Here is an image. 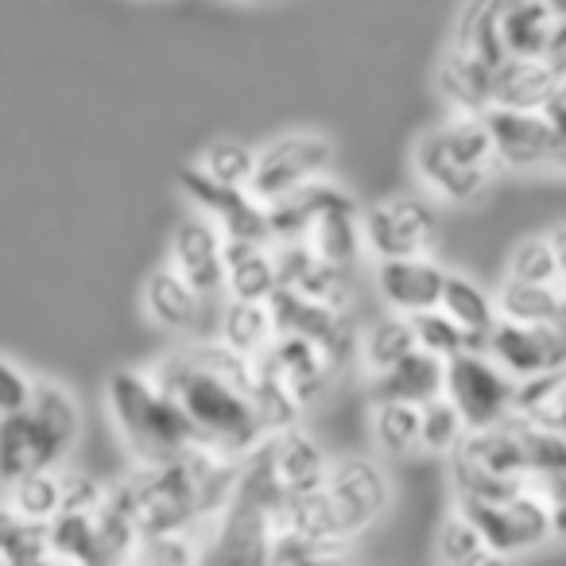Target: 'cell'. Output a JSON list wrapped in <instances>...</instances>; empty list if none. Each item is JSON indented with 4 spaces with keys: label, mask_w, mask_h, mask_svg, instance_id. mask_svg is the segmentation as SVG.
I'll return each instance as SVG.
<instances>
[{
    "label": "cell",
    "mask_w": 566,
    "mask_h": 566,
    "mask_svg": "<svg viewBox=\"0 0 566 566\" xmlns=\"http://www.w3.org/2000/svg\"><path fill=\"white\" fill-rule=\"evenodd\" d=\"M244 454H226L206 442L164 462H140L133 478L109 485L120 509L133 516L140 539L171 532L210 535L241 478Z\"/></svg>",
    "instance_id": "cell-1"
},
{
    "label": "cell",
    "mask_w": 566,
    "mask_h": 566,
    "mask_svg": "<svg viewBox=\"0 0 566 566\" xmlns=\"http://www.w3.org/2000/svg\"><path fill=\"white\" fill-rule=\"evenodd\" d=\"M156 380L175 396L198 439L226 454H249L268 439L252 396V357L233 346H190L156 365Z\"/></svg>",
    "instance_id": "cell-2"
},
{
    "label": "cell",
    "mask_w": 566,
    "mask_h": 566,
    "mask_svg": "<svg viewBox=\"0 0 566 566\" xmlns=\"http://www.w3.org/2000/svg\"><path fill=\"white\" fill-rule=\"evenodd\" d=\"M82 416L74 396L59 380L35 377L32 400L0 416V489L40 470H59L74 450Z\"/></svg>",
    "instance_id": "cell-3"
},
{
    "label": "cell",
    "mask_w": 566,
    "mask_h": 566,
    "mask_svg": "<svg viewBox=\"0 0 566 566\" xmlns=\"http://www.w3.org/2000/svg\"><path fill=\"white\" fill-rule=\"evenodd\" d=\"M454 493L458 509L478 524L496 558L524 555V551L555 539V520H551L547 496L539 493L535 478L465 473V478H454Z\"/></svg>",
    "instance_id": "cell-4"
},
{
    "label": "cell",
    "mask_w": 566,
    "mask_h": 566,
    "mask_svg": "<svg viewBox=\"0 0 566 566\" xmlns=\"http://www.w3.org/2000/svg\"><path fill=\"white\" fill-rule=\"evenodd\" d=\"M105 400H109V416L136 462H164V458H175L202 442L187 411L156 380V373H113L105 385Z\"/></svg>",
    "instance_id": "cell-5"
},
{
    "label": "cell",
    "mask_w": 566,
    "mask_h": 566,
    "mask_svg": "<svg viewBox=\"0 0 566 566\" xmlns=\"http://www.w3.org/2000/svg\"><path fill=\"white\" fill-rule=\"evenodd\" d=\"M520 380L489 349H465L447 361V396L465 416V427L501 423L516 411Z\"/></svg>",
    "instance_id": "cell-6"
},
{
    "label": "cell",
    "mask_w": 566,
    "mask_h": 566,
    "mask_svg": "<svg viewBox=\"0 0 566 566\" xmlns=\"http://www.w3.org/2000/svg\"><path fill=\"white\" fill-rule=\"evenodd\" d=\"M334 164V144L323 133H287L256 151V171L249 190L260 202H280L283 195L300 190L303 182L323 179Z\"/></svg>",
    "instance_id": "cell-7"
},
{
    "label": "cell",
    "mask_w": 566,
    "mask_h": 566,
    "mask_svg": "<svg viewBox=\"0 0 566 566\" xmlns=\"http://www.w3.org/2000/svg\"><path fill=\"white\" fill-rule=\"evenodd\" d=\"M323 493L331 501L334 527H338L342 539H357L365 527L385 516L388 501H392V485H388L385 470L369 458L334 462L323 481Z\"/></svg>",
    "instance_id": "cell-8"
},
{
    "label": "cell",
    "mask_w": 566,
    "mask_h": 566,
    "mask_svg": "<svg viewBox=\"0 0 566 566\" xmlns=\"http://www.w3.org/2000/svg\"><path fill=\"white\" fill-rule=\"evenodd\" d=\"M485 349L516 380L563 373L566 369V311L558 318H551V323H516V318H496Z\"/></svg>",
    "instance_id": "cell-9"
},
{
    "label": "cell",
    "mask_w": 566,
    "mask_h": 566,
    "mask_svg": "<svg viewBox=\"0 0 566 566\" xmlns=\"http://www.w3.org/2000/svg\"><path fill=\"white\" fill-rule=\"evenodd\" d=\"M434 210L419 195H396L369 206L361 213L365 249L377 260L392 256H423L434 241Z\"/></svg>",
    "instance_id": "cell-10"
},
{
    "label": "cell",
    "mask_w": 566,
    "mask_h": 566,
    "mask_svg": "<svg viewBox=\"0 0 566 566\" xmlns=\"http://www.w3.org/2000/svg\"><path fill=\"white\" fill-rule=\"evenodd\" d=\"M179 187L206 218H213L226 237H252V241H272V226H268V202H260L249 187H233V182H218L206 175L198 164H190L179 175Z\"/></svg>",
    "instance_id": "cell-11"
},
{
    "label": "cell",
    "mask_w": 566,
    "mask_h": 566,
    "mask_svg": "<svg viewBox=\"0 0 566 566\" xmlns=\"http://www.w3.org/2000/svg\"><path fill=\"white\" fill-rule=\"evenodd\" d=\"M268 307H272V318H275V334H303V338L318 342V346L338 361V369L349 357V349H361L354 338L349 318L342 315V307L307 300V295L292 292V287H275Z\"/></svg>",
    "instance_id": "cell-12"
},
{
    "label": "cell",
    "mask_w": 566,
    "mask_h": 566,
    "mask_svg": "<svg viewBox=\"0 0 566 566\" xmlns=\"http://www.w3.org/2000/svg\"><path fill=\"white\" fill-rule=\"evenodd\" d=\"M489 133L501 167H555V128L543 109L520 105H489Z\"/></svg>",
    "instance_id": "cell-13"
},
{
    "label": "cell",
    "mask_w": 566,
    "mask_h": 566,
    "mask_svg": "<svg viewBox=\"0 0 566 566\" xmlns=\"http://www.w3.org/2000/svg\"><path fill=\"white\" fill-rule=\"evenodd\" d=\"M275 264H280V287L307 295V300L331 303L346 311L349 303V275L342 264L326 260L311 241H275Z\"/></svg>",
    "instance_id": "cell-14"
},
{
    "label": "cell",
    "mask_w": 566,
    "mask_h": 566,
    "mask_svg": "<svg viewBox=\"0 0 566 566\" xmlns=\"http://www.w3.org/2000/svg\"><path fill=\"white\" fill-rule=\"evenodd\" d=\"M377 292L396 315H419L442 303V287H447V268L434 264L431 256H392L377 260Z\"/></svg>",
    "instance_id": "cell-15"
},
{
    "label": "cell",
    "mask_w": 566,
    "mask_h": 566,
    "mask_svg": "<svg viewBox=\"0 0 566 566\" xmlns=\"http://www.w3.org/2000/svg\"><path fill=\"white\" fill-rule=\"evenodd\" d=\"M171 264L202 295L226 292V233H221L218 221L206 218V213L179 221L171 237Z\"/></svg>",
    "instance_id": "cell-16"
},
{
    "label": "cell",
    "mask_w": 566,
    "mask_h": 566,
    "mask_svg": "<svg viewBox=\"0 0 566 566\" xmlns=\"http://www.w3.org/2000/svg\"><path fill=\"white\" fill-rule=\"evenodd\" d=\"M268 357L283 373V380L292 385V392L300 396L303 408L323 400L334 385V373H338V361L318 342L303 338V334H275L272 346H268Z\"/></svg>",
    "instance_id": "cell-17"
},
{
    "label": "cell",
    "mask_w": 566,
    "mask_h": 566,
    "mask_svg": "<svg viewBox=\"0 0 566 566\" xmlns=\"http://www.w3.org/2000/svg\"><path fill=\"white\" fill-rule=\"evenodd\" d=\"M346 206H357V198L349 195L346 187H334V182H326V179L303 182L300 190H292V195H283L280 202L268 206L272 241H300V237H307L326 213L346 210Z\"/></svg>",
    "instance_id": "cell-18"
},
{
    "label": "cell",
    "mask_w": 566,
    "mask_h": 566,
    "mask_svg": "<svg viewBox=\"0 0 566 566\" xmlns=\"http://www.w3.org/2000/svg\"><path fill=\"white\" fill-rule=\"evenodd\" d=\"M280 287V264H275V241H252V237H226V292L233 300L268 303Z\"/></svg>",
    "instance_id": "cell-19"
},
{
    "label": "cell",
    "mask_w": 566,
    "mask_h": 566,
    "mask_svg": "<svg viewBox=\"0 0 566 566\" xmlns=\"http://www.w3.org/2000/svg\"><path fill=\"white\" fill-rule=\"evenodd\" d=\"M377 400H408V403H427L434 396L447 392V361L434 357L431 349H411L408 357H400L396 365L377 373L373 380Z\"/></svg>",
    "instance_id": "cell-20"
},
{
    "label": "cell",
    "mask_w": 566,
    "mask_h": 566,
    "mask_svg": "<svg viewBox=\"0 0 566 566\" xmlns=\"http://www.w3.org/2000/svg\"><path fill=\"white\" fill-rule=\"evenodd\" d=\"M268 447H272L275 478H280V485L287 496L311 493V489L323 485L326 473H331V462H326L323 447H318L311 434H303L300 427L280 431V434H268Z\"/></svg>",
    "instance_id": "cell-21"
},
{
    "label": "cell",
    "mask_w": 566,
    "mask_h": 566,
    "mask_svg": "<svg viewBox=\"0 0 566 566\" xmlns=\"http://www.w3.org/2000/svg\"><path fill=\"white\" fill-rule=\"evenodd\" d=\"M202 300L206 295L175 264L156 268L144 283V307L167 331H190L202 315Z\"/></svg>",
    "instance_id": "cell-22"
},
{
    "label": "cell",
    "mask_w": 566,
    "mask_h": 566,
    "mask_svg": "<svg viewBox=\"0 0 566 566\" xmlns=\"http://www.w3.org/2000/svg\"><path fill=\"white\" fill-rule=\"evenodd\" d=\"M558 17L543 0H504L501 43L509 59H547Z\"/></svg>",
    "instance_id": "cell-23"
},
{
    "label": "cell",
    "mask_w": 566,
    "mask_h": 566,
    "mask_svg": "<svg viewBox=\"0 0 566 566\" xmlns=\"http://www.w3.org/2000/svg\"><path fill=\"white\" fill-rule=\"evenodd\" d=\"M416 175L419 182H423L431 195L447 198V202H473V198L481 195V190L489 187V175L481 171H470V167L454 164V159L447 156V151L434 144L431 133L419 136L416 144Z\"/></svg>",
    "instance_id": "cell-24"
},
{
    "label": "cell",
    "mask_w": 566,
    "mask_h": 566,
    "mask_svg": "<svg viewBox=\"0 0 566 566\" xmlns=\"http://www.w3.org/2000/svg\"><path fill=\"white\" fill-rule=\"evenodd\" d=\"M493 74L496 66H489L485 59L470 55L462 48H450L439 63V94L454 109L485 113L493 105Z\"/></svg>",
    "instance_id": "cell-25"
},
{
    "label": "cell",
    "mask_w": 566,
    "mask_h": 566,
    "mask_svg": "<svg viewBox=\"0 0 566 566\" xmlns=\"http://www.w3.org/2000/svg\"><path fill=\"white\" fill-rule=\"evenodd\" d=\"M558 86V71L547 59H509L493 74V105H520V109H543Z\"/></svg>",
    "instance_id": "cell-26"
},
{
    "label": "cell",
    "mask_w": 566,
    "mask_h": 566,
    "mask_svg": "<svg viewBox=\"0 0 566 566\" xmlns=\"http://www.w3.org/2000/svg\"><path fill=\"white\" fill-rule=\"evenodd\" d=\"M252 396H256V411L260 419H264L268 434H280V431H292V427H300L303 419V403L300 396L292 392V385L283 380V373L275 369V361L264 354L252 357Z\"/></svg>",
    "instance_id": "cell-27"
},
{
    "label": "cell",
    "mask_w": 566,
    "mask_h": 566,
    "mask_svg": "<svg viewBox=\"0 0 566 566\" xmlns=\"http://www.w3.org/2000/svg\"><path fill=\"white\" fill-rule=\"evenodd\" d=\"M272 338H275L272 307L260 300H233L229 295L226 311H221V342L233 346L237 354L256 357L272 346Z\"/></svg>",
    "instance_id": "cell-28"
},
{
    "label": "cell",
    "mask_w": 566,
    "mask_h": 566,
    "mask_svg": "<svg viewBox=\"0 0 566 566\" xmlns=\"http://www.w3.org/2000/svg\"><path fill=\"white\" fill-rule=\"evenodd\" d=\"M496 311L501 318H516V323H551L566 311V287L504 280V287L496 292Z\"/></svg>",
    "instance_id": "cell-29"
},
{
    "label": "cell",
    "mask_w": 566,
    "mask_h": 566,
    "mask_svg": "<svg viewBox=\"0 0 566 566\" xmlns=\"http://www.w3.org/2000/svg\"><path fill=\"white\" fill-rule=\"evenodd\" d=\"M439 307L447 311L450 318H458L470 334H478L481 342H489L496 318H501L493 295H489L485 287H478L470 275H458V272H447V287H442Z\"/></svg>",
    "instance_id": "cell-30"
},
{
    "label": "cell",
    "mask_w": 566,
    "mask_h": 566,
    "mask_svg": "<svg viewBox=\"0 0 566 566\" xmlns=\"http://www.w3.org/2000/svg\"><path fill=\"white\" fill-rule=\"evenodd\" d=\"M303 241H311L326 260L349 268L365 249V229H361V206H346V210H334L311 229Z\"/></svg>",
    "instance_id": "cell-31"
},
{
    "label": "cell",
    "mask_w": 566,
    "mask_h": 566,
    "mask_svg": "<svg viewBox=\"0 0 566 566\" xmlns=\"http://www.w3.org/2000/svg\"><path fill=\"white\" fill-rule=\"evenodd\" d=\"M516 411H524V416H532L535 423L558 431V439L566 442V369L547 373V377L520 380Z\"/></svg>",
    "instance_id": "cell-32"
},
{
    "label": "cell",
    "mask_w": 566,
    "mask_h": 566,
    "mask_svg": "<svg viewBox=\"0 0 566 566\" xmlns=\"http://www.w3.org/2000/svg\"><path fill=\"white\" fill-rule=\"evenodd\" d=\"M9 504L20 512V516L35 520V524H51L63 509V470H40L28 473V478L12 481L4 489Z\"/></svg>",
    "instance_id": "cell-33"
},
{
    "label": "cell",
    "mask_w": 566,
    "mask_h": 566,
    "mask_svg": "<svg viewBox=\"0 0 566 566\" xmlns=\"http://www.w3.org/2000/svg\"><path fill=\"white\" fill-rule=\"evenodd\" d=\"M411 326H416V338L423 349H431L434 357L450 361V357L465 354V349H485V342L478 334L465 331L458 318H450L442 307H431V311H419V315H408Z\"/></svg>",
    "instance_id": "cell-34"
},
{
    "label": "cell",
    "mask_w": 566,
    "mask_h": 566,
    "mask_svg": "<svg viewBox=\"0 0 566 566\" xmlns=\"http://www.w3.org/2000/svg\"><path fill=\"white\" fill-rule=\"evenodd\" d=\"M0 551L17 563H48L51 547H48V524H35V520L20 516L9 504V496L0 501Z\"/></svg>",
    "instance_id": "cell-35"
},
{
    "label": "cell",
    "mask_w": 566,
    "mask_h": 566,
    "mask_svg": "<svg viewBox=\"0 0 566 566\" xmlns=\"http://www.w3.org/2000/svg\"><path fill=\"white\" fill-rule=\"evenodd\" d=\"M465 416L454 408L447 392L434 396V400L419 403V447L431 450V454H454V447L465 439Z\"/></svg>",
    "instance_id": "cell-36"
},
{
    "label": "cell",
    "mask_w": 566,
    "mask_h": 566,
    "mask_svg": "<svg viewBox=\"0 0 566 566\" xmlns=\"http://www.w3.org/2000/svg\"><path fill=\"white\" fill-rule=\"evenodd\" d=\"M411 349H419V338H416V326H411L408 315L380 318V323L369 326V334L361 338V357L373 373L396 365L400 357H408Z\"/></svg>",
    "instance_id": "cell-37"
},
{
    "label": "cell",
    "mask_w": 566,
    "mask_h": 566,
    "mask_svg": "<svg viewBox=\"0 0 566 566\" xmlns=\"http://www.w3.org/2000/svg\"><path fill=\"white\" fill-rule=\"evenodd\" d=\"M373 439L388 454H408L419 447V403L408 400H377L373 408Z\"/></svg>",
    "instance_id": "cell-38"
},
{
    "label": "cell",
    "mask_w": 566,
    "mask_h": 566,
    "mask_svg": "<svg viewBox=\"0 0 566 566\" xmlns=\"http://www.w3.org/2000/svg\"><path fill=\"white\" fill-rule=\"evenodd\" d=\"M439 558L450 566H473V563H493L496 555L489 551L478 524L462 509H454L439 527Z\"/></svg>",
    "instance_id": "cell-39"
},
{
    "label": "cell",
    "mask_w": 566,
    "mask_h": 566,
    "mask_svg": "<svg viewBox=\"0 0 566 566\" xmlns=\"http://www.w3.org/2000/svg\"><path fill=\"white\" fill-rule=\"evenodd\" d=\"M206 175H213L218 182H233V187H249L252 171H256V151L244 148L237 140H213L198 159Z\"/></svg>",
    "instance_id": "cell-40"
},
{
    "label": "cell",
    "mask_w": 566,
    "mask_h": 566,
    "mask_svg": "<svg viewBox=\"0 0 566 566\" xmlns=\"http://www.w3.org/2000/svg\"><path fill=\"white\" fill-rule=\"evenodd\" d=\"M509 280L563 283V272H558V256H555L551 237H532V241L516 244V252L509 256Z\"/></svg>",
    "instance_id": "cell-41"
},
{
    "label": "cell",
    "mask_w": 566,
    "mask_h": 566,
    "mask_svg": "<svg viewBox=\"0 0 566 566\" xmlns=\"http://www.w3.org/2000/svg\"><path fill=\"white\" fill-rule=\"evenodd\" d=\"M35 392V377H28L17 361L9 357H0V416H9V411H20Z\"/></svg>",
    "instance_id": "cell-42"
},
{
    "label": "cell",
    "mask_w": 566,
    "mask_h": 566,
    "mask_svg": "<svg viewBox=\"0 0 566 566\" xmlns=\"http://www.w3.org/2000/svg\"><path fill=\"white\" fill-rule=\"evenodd\" d=\"M109 485L86 478V473H63V509L59 512H94L105 501Z\"/></svg>",
    "instance_id": "cell-43"
},
{
    "label": "cell",
    "mask_w": 566,
    "mask_h": 566,
    "mask_svg": "<svg viewBox=\"0 0 566 566\" xmlns=\"http://www.w3.org/2000/svg\"><path fill=\"white\" fill-rule=\"evenodd\" d=\"M535 485L547 496L551 520H555V535H566V470L535 473Z\"/></svg>",
    "instance_id": "cell-44"
},
{
    "label": "cell",
    "mask_w": 566,
    "mask_h": 566,
    "mask_svg": "<svg viewBox=\"0 0 566 566\" xmlns=\"http://www.w3.org/2000/svg\"><path fill=\"white\" fill-rule=\"evenodd\" d=\"M551 128H555V167H566V74L558 78L555 94L543 102Z\"/></svg>",
    "instance_id": "cell-45"
},
{
    "label": "cell",
    "mask_w": 566,
    "mask_h": 566,
    "mask_svg": "<svg viewBox=\"0 0 566 566\" xmlns=\"http://www.w3.org/2000/svg\"><path fill=\"white\" fill-rule=\"evenodd\" d=\"M547 63L558 71V78L566 74V20H558L555 28V40H551V51H547Z\"/></svg>",
    "instance_id": "cell-46"
},
{
    "label": "cell",
    "mask_w": 566,
    "mask_h": 566,
    "mask_svg": "<svg viewBox=\"0 0 566 566\" xmlns=\"http://www.w3.org/2000/svg\"><path fill=\"white\" fill-rule=\"evenodd\" d=\"M551 244H555V256H558V272H563V283H566V226H558L551 233Z\"/></svg>",
    "instance_id": "cell-47"
},
{
    "label": "cell",
    "mask_w": 566,
    "mask_h": 566,
    "mask_svg": "<svg viewBox=\"0 0 566 566\" xmlns=\"http://www.w3.org/2000/svg\"><path fill=\"white\" fill-rule=\"evenodd\" d=\"M543 4H547V9L555 12L558 20H566V0H543Z\"/></svg>",
    "instance_id": "cell-48"
},
{
    "label": "cell",
    "mask_w": 566,
    "mask_h": 566,
    "mask_svg": "<svg viewBox=\"0 0 566 566\" xmlns=\"http://www.w3.org/2000/svg\"><path fill=\"white\" fill-rule=\"evenodd\" d=\"M0 566H12V558H9V555H4V551H0Z\"/></svg>",
    "instance_id": "cell-49"
},
{
    "label": "cell",
    "mask_w": 566,
    "mask_h": 566,
    "mask_svg": "<svg viewBox=\"0 0 566 566\" xmlns=\"http://www.w3.org/2000/svg\"><path fill=\"white\" fill-rule=\"evenodd\" d=\"M244 4H272V0H244Z\"/></svg>",
    "instance_id": "cell-50"
}]
</instances>
